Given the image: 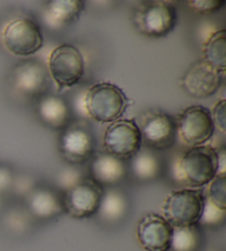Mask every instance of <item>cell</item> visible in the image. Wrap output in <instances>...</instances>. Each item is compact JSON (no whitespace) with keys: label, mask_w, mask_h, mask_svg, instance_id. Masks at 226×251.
Masks as SVG:
<instances>
[{"label":"cell","mask_w":226,"mask_h":251,"mask_svg":"<svg viewBox=\"0 0 226 251\" xmlns=\"http://www.w3.org/2000/svg\"><path fill=\"white\" fill-rule=\"evenodd\" d=\"M219 174V152L211 146L192 147L171 165L172 179L193 188L208 185Z\"/></svg>","instance_id":"1"},{"label":"cell","mask_w":226,"mask_h":251,"mask_svg":"<svg viewBox=\"0 0 226 251\" xmlns=\"http://www.w3.org/2000/svg\"><path fill=\"white\" fill-rule=\"evenodd\" d=\"M128 105L124 91L110 82L92 85L84 97L86 114L98 123H112L119 120Z\"/></svg>","instance_id":"2"},{"label":"cell","mask_w":226,"mask_h":251,"mask_svg":"<svg viewBox=\"0 0 226 251\" xmlns=\"http://www.w3.org/2000/svg\"><path fill=\"white\" fill-rule=\"evenodd\" d=\"M204 207V194L199 189H180L164 201L162 217L173 228L198 226Z\"/></svg>","instance_id":"3"},{"label":"cell","mask_w":226,"mask_h":251,"mask_svg":"<svg viewBox=\"0 0 226 251\" xmlns=\"http://www.w3.org/2000/svg\"><path fill=\"white\" fill-rule=\"evenodd\" d=\"M105 153L128 161L140 152L141 133L135 119H119L108 125L103 137Z\"/></svg>","instance_id":"4"},{"label":"cell","mask_w":226,"mask_h":251,"mask_svg":"<svg viewBox=\"0 0 226 251\" xmlns=\"http://www.w3.org/2000/svg\"><path fill=\"white\" fill-rule=\"evenodd\" d=\"M1 39L7 50L19 57H29L43 47L41 27L28 17H20L8 23L2 30Z\"/></svg>","instance_id":"5"},{"label":"cell","mask_w":226,"mask_h":251,"mask_svg":"<svg viewBox=\"0 0 226 251\" xmlns=\"http://www.w3.org/2000/svg\"><path fill=\"white\" fill-rule=\"evenodd\" d=\"M47 66L52 80L60 90L76 85L85 71L83 54L76 47L71 45L56 47L52 51Z\"/></svg>","instance_id":"6"},{"label":"cell","mask_w":226,"mask_h":251,"mask_svg":"<svg viewBox=\"0 0 226 251\" xmlns=\"http://www.w3.org/2000/svg\"><path fill=\"white\" fill-rule=\"evenodd\" d=\"M135 27L148 37H164L176 27L177 11L166 1L143 2L134 15Z\"/></svg>","instance_id":"7"},{"label":"cell","mask_w":226,"mask_h":251,"mask_svg":"<svg viewBox=\"0 0 226 251\" xmlns=\"http://www.w3.org/2000/svg\"><path fill=\"white\" fill-rule=\"evenodd\" d=\"M104 188L92 178H83L63 193L64 211L76 219L96 215L101 205Z\"/></svg>","instance_id":"8"},{"label":"cell","mask_w":226,"mask_h":251,"mask_svg":"<svg viewBox=\"0 0 226 251\" xmlns=\"http://www.w3.org/2000/svg\"><path fill=\"white\" fill-rule=\"evenodd\" d=\"M176 123L177 134L181 141L192 147L203 146L215 131L211 111L201 105L186 107Z\"/></svg>","instance_id":"9"},{"label":"cell","mask_w":226,"mask_h":251,"mask_svg":"<svg viewBox=\"0 0 226 251\" xmlns=\"http://www.w3.org/2000/svg\"><path fill=\"white\" fill-rule=\"evenodd\" d=\"M137 125L142 143L156 150H167L176 143L177 123L166 112L146 111L139 118Z\"/></svg>","instance_id":"10"},{"label":"cell","mask_w":226,"mask_h":251,"mask_svg":"<svg viewBox=\"0 0 226 251\" xmlns=\"http://www.w3.org/2000/svg\"><path fill=\"white\" fill-rule=\"evenodd\" d=\"M95 149L93 132L84 123H72L65 126L59 140L62 157L71 165H82L92 158Z\"/></svg>","instance_id":"11"},{"label":"cell","mask_w":226,"mask_h":251,"mask_svg":"<svg viewBox=\"0 0 226 251\" xmlns=\"http://www.w3.org/2000/svg\"><path fill=\"white\" fill-rule=\"evenodd\" d=\"M221 83V73L203 60L193 63L181 77L182 88L195 99H204L215 94Z\"/></svg>","instance_id":"12"},{"label":"cell","mask_w":226,"mask_h":251,"mask_svg":"<svg viewBox=\"0 0 226 251\" xmlns=\"http://www.w3.org/2000/svg\"><path fill=\"white\" fill-rule=\"evenodd\" d=\"M173 227L162 216L147 214L137 226V238L146 251L170 250Z\"/></svg>","instance_id":"13"},{"label":"cell","mask_w":226,"mask_h":251,"mask_svg":"<svg viewBox=\"0 0 226 251\" xmlns=\"http://www.w3.org/2000/svg\"><path fill=\"white\" fill-rule=\"evenodd\" d=\"M16 89L24 95H38L47 85V71L45 66L32 60L19 63L12 72Z\"/></svg>","instance_id":"14"},{"label":"cell","mask_w":226,"mask_h":251,"mask_svg":"<svg viewBox=\"0 0 226 251\" xmlns=\"http://www.w3.org/2000/svg\"><path fill=\"white\" fill-rule=\"evenodd\" d=\"M27 207L39 219H51L64 213L62 198L49 188H34L27 196Z\"/></svg>","instance_id":"15"},{"label":"cell","mask_w":226,"mask_h":251,"mask_svg":"<svg viewBox=\"0 0 226 251\" xmlns=\"http://www.w3.org/2000/svg\"><path fill=\"white\" fill-rule=\"evenodd\" d=\"M92 179L98 185L113 186L118 184L126 175L124 162L108 153H99L95 155L90 164Z\"/></svg>","instance_id":"16"},{"label":"cell","mask_w":226,"mask_h":251,"mask_svg":"<svg viewBox=\"0 0 226 251\" xmlns=\"http://www.w3.org/2000/svg\"><path fill=\"white\" fill-rule=\"evenodd\" d=\"M38 115L49 127L59 129L68 125L69 109L68 103L56 95H45L38 103Z\"/></svg>","instance_id":"17"},{"label":"cell","mask_w":226,"mask_h":251,"mask_svg":"<svg viewBox=\"0 0 226 251\" xmlns=\"http://www.w3.org/2000/svg\"><path fill=\"white\" fill-rule=\"evenodd\" d=\"M45 19L52 28H61L75 21L84 10L81 0H53L46 3Z\"/></svg>","instance_id":"18"},{"label":"cell","mask_w":226,"mask_h":251,"mask_svg":"<svg viewBox=\"0 0 226 251\" xmlns=\"http://www.w3.org/2000/svg\"><path fill=\"white\" fill-rule=\"evenodd\" d=\"M226 31H215L203 46V61L223 75L226 70Z\"/></svg>","instance_id":"19"},{"label":"cell","mask_w":226,"mask_h":251,"mask_svg":"<svg viewBox=\"0 0 226 251\" xmlns=\"http://www.w3.org/2000/svg\"><path fill=\"white\" fill-rule=\"evenodd\" d=\"M128 201L125 195L117 189L104 190L97 214L108 223L118 222L125 216Z\"/></svg>","instance_id":"20"},{"label":"cell","mask_w":226,"mask_h":251,"mask_svg":"<svg viewBox=\"0 0 226 251\" xmlns=\"http://www.w3.org/2000/svg\"><path fill=\"white\" fill-rule=\"evenodd\" d=\"M201 232L198 226L173 228L171 251H199L201 247Z\"/></svg>","instance_id":"21"},{"label":"cell","mask_w":226,"mask_h":251,"mask_svg":"<svg viewBox=\"0 0 226 251\" xmlns=\"http://www.w3.org/2000/svg\"><path fill=\"white\" fill-rule=\"evenodd\" d=\"M132 159V170L138 179L151 180L159 175L160 164L151 153L139 152Z\"/></svg>","instance_id":"22"},{"label":"cell","mask_w":226,"mask_h":251,"mask_svg":"<svg viewBox=\"0 0 226 251\" xmlns=\"http://www.w3.org/2000/svg\"><path fill=\"white\" fill-rule=\"evenodd\" d=\"M211 204L217 208L226 210V174L216 175L210 184H208L206 196L204 195Z\"/></svg>","instance_id":"23"},{"label":"cell","mask_w":226,"mask_h":251,"mask_svg":"<svg viewBox=\"0 0 226 251\" xmlns=\"http://www.w3.org/2000/svg\"><path fill=\"white\" fill-rule=\"evenodd\" d=\"M226 218V210L217 208L204 197V207L201 219L199 224L206 227H217L224 223Z\"/></svg>","instance_id":"24"},{"label":"cell","mask_w":226,"mask_h":251,"mask_svg":"<svg viewBox=\"0 0 226 251\" xmlns=\"http://www.w3.org/2000/svg\"><path fill=\"white\" fill-rule=\"evenodd\" d=\"M83 178L84 177L82 175V173L79 170H76L75 167H67L61 171L56 176V185L64 193Z\"/></svg>","instance_id":"25"},{"label":"cell","mask_w":226,"mask_h":251,"mask_svg":"<svg viewBox=\"0 0 226 251\" xmlns=\"http://www.w3.org/2000/svg\"><path fill=\"white\" fill-rule=\"evenodd\" d=\"M190 9L198 12V14H212L220 10L225 5L223 0H197V1H189Z\"/></svg>","instance_id":"26"},{"label":"cell","mask_w":226,"mask_h":251,"mask_svg":"<svg viewBox=\"0 0 226 251\" xmlns=\"http://www.w3.org/2000/svg\"><path fill=\"white\" fill-rule=\"evenodd\" d=\"M212 121L214 126L220 129L222 133L226 132V101L221 100L216 103L211 112Z\"/></svg>","instance_id":"27"},{"label":"cell","mask_w":226,"mask_h":251,"mask_svg":"<svg viewBox=\"0 0 226 251\" xmlns=\"http://www.w3.org/2000/svg\"><path fill=\"white\" fill-rule=\"evenodd\" d=\"M12 184L11 173L6 167L0 166V190H5Z\"/></svg>","instance_id":"28"}]
</instances>
